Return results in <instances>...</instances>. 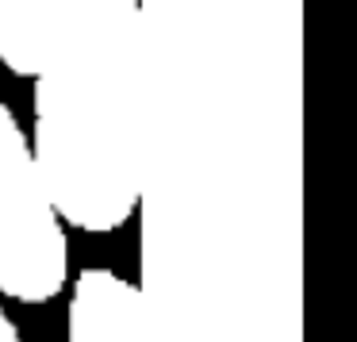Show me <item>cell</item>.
Returning a JSON list of instances; mask_svg holds the SVG:
<instances>
[{
  "label": "cell",
  "mask_w": 357,
  "mask_h": 342,
  "mask_svg": "<svg viewBox=\"0 0 357 342\" xmlns=\"http://www.w3.org/2000/svg\"><path fill=\"white\" fill-rule=\"evenodd\" d=\"M35 162L62 223L108 235L142 196V8L73 0L35 77Z\"/></svg>",
  "instance_id": "cell-1"
},
{
  "label": "cell",
  "mask_w": 357,
  "mask_h": 342,
  "mask_svg": "<svg viewBox=\"0 0 357 342\" xmlns=\"http://www.w3.org/2000/svg\"><path fill=\"white\" fill-rule=\"evenodd\" d=\"M66 223L50 204L16 112L0 101V296L20 304H47L66 292Z\"/></svg>",
  "instance_id": "cell-2"
},
{
  "label": "cell",
  "mask_w": 357,
  "mask_h": 342,
  "mask_svg": "<svg viewBox=\"0 0 357 342\" xmlns=\"http://www.w3.org/2000/svg\"><path fill=\"white\" fill-rule=\"evenodd\" d=\"M0 342H24L20 339V327L12 323V315L4 311V304H0Z\"/></svg>",
  "instance_id": "cell-5"
},
{
  "label": "cell",
  "mask_w": 357,
  "mask_h": 342,
  "mask_svg": "<svg viewBox=\"0 0 357 342\" xmlns=\"http://www.w3.org/2000/svg\"><path fill=\"white\" fill-rule=\"evenodd\" d=\"M66 342H146L142 292L112 269H81L70 285Z\"/></svg>",
  "instance_id": "cell-3"
},
{
  "label": "cell",
  "mask_w": 357,
  "mask_h": 342,
  "mask_svg": "<svg viewBox=\"0 0 357 342\" xmlns=\"http://www.w3.org/2000/svg\"><path fill=\"white\" fill-rule=\"evenodd\" d=\"M73 0H0V62L16 77H39L50 62Z\"/></svg>",
  "instance_id": "cell-4"
}]
</instances>
